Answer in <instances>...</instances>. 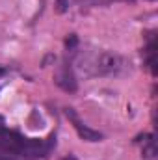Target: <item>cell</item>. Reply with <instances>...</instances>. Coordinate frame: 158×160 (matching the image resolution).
<instances>
[{"mask_svg":"<svg viewBox=\"0 0 158 160\" xmlns=\"http://www.w3.org/2000/svg\"><path fill=\"white\" fill-rule=\"evenodd\" d=\"M78 67L87 77H116L123 73L125 60L110 50H93L80 56Z\"/></svg>","mask_w":158,"mask_h":160,"instance_id":"6da1fadb","label":"cell"},{"mask_svg":"<svg viewBox=\"0 0 158 160\" xmlns=\"http://www.w3.org/2000/svg\"><path fill=\"white\" fill-rule=\"evenodd\" d=\"M54 84L56 86H60L63 91H77V78H75V73H73V67L67 63V62H63L58 69H56V73H54Z\"/></svg>","mask_w":158,"mask_h":160,"instance_id":"7a4b0ae2","label":"cell"},{"mask_svg":"<svg viewBox=\"0 0 158 160\" xmlns=\"http://www.w3.org/2000/svg\"><path fill=\"white\" fill-rule=\"evenodd\" d=\"M65 114H67L69 119L73 121V127L77 128V132H78V136L82 140H86V142H101L102 140V134L99 130H93V128H89L87 125H84L80 121V118L75 112V108H65Z\"/></svg>","mask_w":158,"mask_h":160,"instance_id":"3957f363","label":"cell"},{"mask_svg":"<svg viewBox=\"0 0 158 160\" xmlns=\"http://www.w3.org/2000/svg\"><path fill=\"white\" fill-rule=\"evenodd\" d=\"M77 45H78V38L75 36V34H71L67 41H65V47H67V50H75L77 48Z\"/></svg>","mask_w":158,"mask_h":160,"instance_id":"277c9868","label":"cell"},{"mask_svg":"<svg viewBox=\"0 0 158 160\" xmlns=\"http://www.w3.org/2000/svg\"><path fill=\"white\" fill-rule=\"evenodd\" d=\"M67 6H69L67 0H58V11H60V13H63V11L67 9Z\"/></svg>","mask_w":158,"mask_h":160,"instance_id":"5b68a950","label":"cell"},{"mask_svg":"<svg viewBox=\"0 0 158 160\" xmlns=\"http://www.w3.org/2000/svg\"><path fill=\"white\" fill-rule=\"evenodd\" d=\"M6 130H7V128H6V121H4L2 116H0V134H4Z\"/></svg>","mask_w":158,"mask_h":160,"instance_id":"8992f818","label":"cell"},{"mask_svg":"<svg viewBox=\"0 0 158 160\" xmlns=\"http://www.w3.org/2000/svg\"><path fill=\"white\" fill-rule=\"evenodd\" d=\"M65 160H77V158H75V157H71V155H69V158H65Z\"/></svg>","mask_w":158,"mask_h":160,"instance_id":"52a82bcc","label":"cell"}]
</instances>
